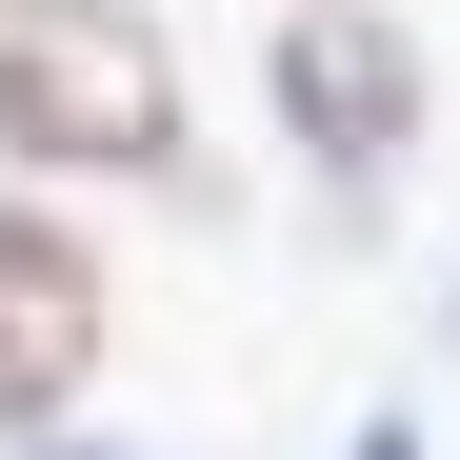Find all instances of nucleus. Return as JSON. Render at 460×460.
<instances>
[{
	"instance_id": "f03ea898",
	"label": "nucleus",
	"mask_w": 460,
	"mask_h": 460,
	"mask_svg": "<svg viewBox=\"0 0 460 460\" xmlns=\"http://www.w3.org/2000/svg\"><path fill=\"white\" fill-rule=\"evenodd\" d=\"M280 120H300V161L380 181L420 140V40L380 21V0H300V21H280Z\"/></svg>"
},
{
	"instance_id": "7ed1b4c3",
	"label": "nucleus",
	"mask_w": 460,
	"mask_h": 460,
	"mask_svg": "<svg viewBox=\"0 0 460 460\" xmlns=\"http://www.w3.org/2000/svg\"><path fill=\"white\" fill-rule=\"evenodd\" d=\"M101 380V261L60 220H0V420H60Z\"/></svg>"
},
{
	"instance_id": "f257e3e1",
	"label": "nucleus",
	"mask_w": 460,
	"mask_h": 460,
	"mask_svg": "<svg viewBox=\"0 0 460 460\" xmlns=\"http://www.w3.org/2000/svg\"><path fill=\"white\" fill-rule=\"evenodd\" d=\"M0 161H81V181L181 161L161 21H140V0H0Z\"/></svg>"
}]
</instances>
